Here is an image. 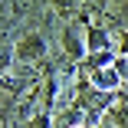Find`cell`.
I'll list each match as a JSON object with an SVG mask.
<instances>
[{"mask_svg":"<svg viewBox=\"0 0 128 128\" xmlns=\"http://www.w3.org/2000/svg\"><path fill=\"white\" fill-rule=\"evenodd\" d=\"M76 128H86V125H76Z\"/></svg>","mask_w":128,"mask_h":128,"instance_id":"obj_1","label":"cell"}]
</instances>
